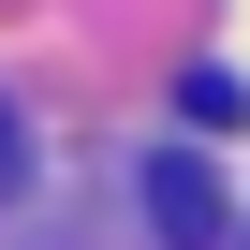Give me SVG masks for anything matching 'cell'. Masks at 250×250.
I'll list each match as a JSON object with an SVG mask.
<instances>
[{
    "mask_svg": "<svg viewBox=\"0 0 250 250\" xmlns=\"http://www.w3.org/2000/svg\"><path fill=\"white\" fill-rule=\"evenodd\" d=\"M0 191H15V118H0Z\"/></svg>",
    "mask_w": 250,
    "mask_h": 250,
    "instance_id": "7a4b0ae2",
    "label": "cell"
},
{
    "mask_svg": "<svg viewBox=\"0 0 250 250\" xmlns=\"http://www.w3.org/2000/svg\"><path fill=\"white\" fill-rule=\"evenodd\" d=\"M147 221H162V235H177V250H221V177H206V162H177V147H162V162H147Z\"/></svg>",
    "mask_w": 250,
    "mask_h": 250,
    "instance_id": "6da1fadb",
    "label": "cell"
}]
</instances>
